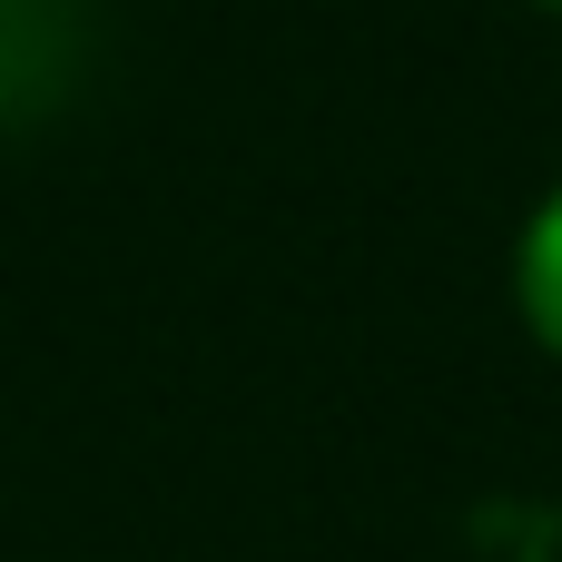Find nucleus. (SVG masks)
<instances>
[{
	"instance_id": "1",
	"label": "nucleus",
	"mask_w": 562,
	"mask_h": 562,
	"mask_svg": "<svg viewBox=\"0 0 562 562\" xmlns=\"http://www.w3.org/2000/svg\"><path fill=\"white\" fill-rule=\"evenodd\" d=\"M514 306H524L533 346L562 356V188L524 217V237H514Z\"/></svg>"
},
{
	"instance_id": "2",
	"label": "nucleus",
	"mask_w": 562,
	"mask_h": 562,
	"mask_svg": "<svg viewBox=\"0 0 562 562\" xmlns=\"http://www.w3.org/2000/svg\"><path fill=\"white\" fill-rule=\"evenodd\" d=\"M533 10H553V20H562V0H533Z\"/></svg>"
}]
</instances>
